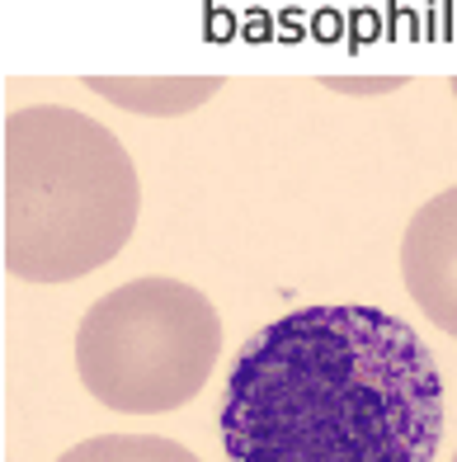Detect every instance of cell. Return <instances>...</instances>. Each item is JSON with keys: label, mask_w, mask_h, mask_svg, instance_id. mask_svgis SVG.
<instances>
[{"label": "cell", "mask_w": 457, "mask_h": 462, "mask_svg": "<svg viewBox=\"0 0 457 462\" xmlns=\"http://www.w3.org/2000/svg\"><path fill=\"white\" fill-rule=\"evenodd\" d=\"M401 279L410 302L457 340V184L415 208L401 236Z\"/></svg>", "instance_id": "obj_4"}, {"label": "cell", "mask_w": 457, "mask_h": 462, "mask_svg": "<svg viewBox=\"0 0 457 462\" xmlns=\"http://www.w3.org/2000/svg\"><path fill=\"white\" fill-rule=\"evenodd\" d=\"M222 354V317L179 279H133L80 317L76 373L99 406L123 415L179 411Z\"/></svg>", "instance_id": "obj_3"}, {"label": "cell", "mask_w": 457, "mask_h": 462, "mask_svg": "<svg viewBox=\"0 0 457 462\" xmlns=\"http://www.w3.org/2000/svg\"><path fill=\"white\" fill-rule=\"evenodd\" d=\"M452 462H457V453H452Z\"/></svg>", "instance_id": "obj_8"}, {"label": "cell", "mask_w": 457, "mask_h": 462, "mask_svg": "<svg viewBox=\"0 0 457 462\" xmlns=\"http://www.w3.org/2000/svg\"><path fill=\"white\" fill-rule=\"evenodd\" d=\"M142 208L137 165L99 118L29 104L5 118V269L71 283L128 245Z\"/></svg>", "instance_id": "obj_2"}, {"label": "cell", "mask_w": 457, "mask_h": 462, "mask_svg": "<svg viewBox=\"0 0 457 462\" xmlns=\"http://www.w3.org/2000/svg\"><path fill=\"white\" fill-rule=\"evenodd\" d=\"M448 90H452V99H457V76H452V80H448Z\"/></svg>", "instance_id": "obj_7"}, {"label": "cell", "mask_w": 457, "mask_h": 462, "mask_svg": "<svg viewBox=\"0 0 457 462\" xmlns=\"http://www.w3.org/2000/svg\"><path fill=\"white\" fill-rule=\"evenodd\" d=\"M443 377L378 307H302L245 340L226 377V462H434Z\"/></svg>", "instance_id": "obj_1"}, {"label": "cell", "mask_w": 457, "mask_h": 462, "mask_svg": "<svg viewBox=\"0 0 457 462\" xmlns=\"http://www.w3.org/2000/svg\"><path fill=\"white\" fill-rule=\"evenodd\" d=\"M57 462H198V453L160 434H95L67 448Z\"/></svg>", "instance_id": "obj_6"}, {"label": "cell", "mask_w": 457, "mask_h": 462, "mask_svg": "<svg viewBox=\"0 0 457 462\" xmlns=\"http://www.w3.org/2000/svg\"><path fill=\"white\" fill-rule=\"evenodd\" d=\"M222 86L217 76L207 80H104L95 76L90 90H99L104 99L123 104V109H137V114H184L194 104L213 99V90Z\"/></svg>", "instance_id": "obj_5"}]
</instances>
